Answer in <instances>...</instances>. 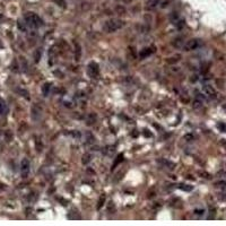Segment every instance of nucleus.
<instances>
[{
	"label": "nucleus",
	"instance_id": "obj_2",
	"mask_svg": "<svg viewBox=\"0 0 226 226\" xmlns=\"http://www.w3.org/2000/svg\"><path fill=\"white\" fill-rule=\"evenodd\" d=\"M24 19H25L26 25L31 28H39L43 25V21L41 19V17L39 15H36L35 12H32V11L26 12L24 15Z\"/></svg>",
	"mask_w": 226,
	"mask_h": 226
},
{
	"label": "nucleus",
	"instance_id": "obj_10",
	"mask_svg": "<svg viewBox=\"0 0 226 226\" xmlns=\"http://www.w3.org/2000/svg\"><path fill=\"white\" fill-rule=\"evenodd\" d=\"M50 88H51V84L50 83H45L43 86H42V93L44 96H48L49 93H50Z\"/></svg>",
	"mask_w": 226,
	"mask_h": 226
},
{
	"label": "nucleus",
	"instance_id": "obj_14",
	"mask_svg": "<svg viewBox=\"0 0 226 226\" xmlns=\"http://www.w3.org/2000/svg\"><path fill=\"white\" fill-rule=\"evenodd\" d=\"M178 188L181 190H184V191H191L192 190V186H188V184H179Z\"/></svg>",
	"mask_w": 226,
	"mask_h": 226
},
{
	"label": "nucleus",
	"instance_id": "obj_15",
	"mask_svg": "<svg viewBox=\"0 0 226 226\" xmlns=\"http://www.w3.org/2000/svg\"><path fill=\"white\" fill-rule=\"evenodd\" d=\"M53 1H54L59 7H61V8H66V7H67L66 0H53Z\"/></svg>",
	"mask_w": 226,
	"mask_h": 226
},
{
	"label": "nucleus",
	"instance_id": "obj_16",
	"mask_svg": "<svg viewBox=\"0 0 226 226\" xmlns=\"http://www.w3.org/2000/svg\"><path fill=\"white\" fill-rule=\"evenodd\" d=\"M104 203H105V196L103 194L101 198H100V200H98V205H97V209H101L102 208V206L104 205Z\"/></svg>",
	"mask_w": 226,
	"mask_h": 226
},
{
	"label": "nucleus",
	"instance_id": "obj_12",
	"mask_svg": "<svg viewBox=\"0 0 226 226\" xmlns=\"http://www.w3.org/2000/svg\"><path fill=\"white\" fill-rule=\"evenodd\" d=\"M203 106V97L200 98V97H197L194 101H193V107L194 109H200V107Z\"/></svg>",
	"mask_w": 226,
	"mask_h": 226
},
{
	"label": "nucleus",
	"instance_id": "obj_5",
	"mask_svg": "<svg viewBox=\"0 0 226 226\" xmlns=\"http://www.w3.org/2000/svg\"><path fill=\"white\" fill-rule=\"evenodd\" d=\"M100 73V68H98V65L96 62H90L88 65V75L93 78H96Z\"/></svg>",
	"mask_w": 226,
	"mask_h": 226
},
{
	"label": "nucleus",
	"instance_id": "obj_3",
	"mask_svg": "<svg viewBox=\"0 0 226 226\" xmlns=\"http://www.w3.org/2000/svg\"><path fill=\"white\" fill-rule=\"evenodd\" d=\"M200 45H201V41L199 39H191L186 41V43L183 45V49H184V51L197 50Z\"/></svg>",
	"mask_w": 226,
	"mask_h": 226
},
{
	"label": "nucleus",
	"instance_id": "obj_11",
	"mask_svg": "<svg viewBox=\"0 0 226 226\" xmlns=\"http://www.w3.org/2000/svg\"><path fill=\"white\" fill-rule=\"evenodd\" d=\"M182 40H183L182 37H178L172 42V44L174 45L175 48H183V41Z\"/></svg>",
	"mask_w": 226,
	"mask_h": 226
},
{
	"label": "nucleus",
	"instance_id": "obj_21",
	"mask_svg": "<svg viewBox=\"0 0 226 226\" xmlns=\"http://www.w3.org/2000/svg\"><path fill=\"white\" fill-rule=\"evenodd\" d=\"M225 109H226V105H225Z\"/></svg>",
	"mask_w": 226,
	"mask_h": 226
},
{
	"label": "nucleus",
	"instance_id": "obj_8",
	"mask_svg": "<svg viewBox=\"0 0 226 226\" xmlns=\"http://www.w3.org/2000/svg\"><path fill=\"white\" fill-rule=\"evenodd\" d=\"M7 113H8V106L6 102L2 98H0V115H5Z\"/></svg>",
	"mask_w": 226,
	"mask_h": 226
},
{
	"label": "nucleus",
	"instance_id": "obj_7",
	"mask_svg": "<svg viewBox=\"0 0 226 226\" xmlns=\"http://www.w3.org/2000/svg\"><path fill=\"white\" fill-rule=\"evenodd\" d=\"M159 5V0H147L146 1V9L147 10H153Z\"/></svg>",
	"mask_w": 226,
	"mask_h": 226
},
{
	"label": "nucleus",
	"instance_id": "obj_17",
	"mask_svg": "<svg viewBox=\"0 0 226 226\" xmlns=\"http://www.w3.org/2000/svg\"><path fill=\"white\" fill-rule=\"evenodd\" d=\"M90 162V154H85L83 156V164H87Z\"/></svg>",
	"mask_w": 226,
	"mask_h": 226
},
{
	"label": "nucleus",
	"instance_id": "obj_1",
	"mask_svg": "<svg viewBox=\"0 0 226 226\" xmlns=\"http://www.w3.org/2000/svg\"><path fill=\"white\" fill-rule=\"evenodd\" d=\"M124 26V22L120 18H111V19H107L106 22L104 23V31L106 33H114L119 31L120 28H122Z\"/></svg>",
	"mask_w": 226,
	"mask_h": 226
},
{
	"label": "nucleus",
	"instance_id": "obj_20",
	"mask_svg": "<svg viewBox=\"0 0 226 226\" xmlns=\"http://www.w3.org/2000/svg\"><path fill=\"white\" fill-rule=\"evenodd\" d=\"M128 1H131V0H128Z\"/></svg>",
	"mask_w": 226,
	"mask_h": 226
},
{
	"label": "nucleus",
	"instance_id": "obj_9",
	"mask_svg": "<svg viewBox=\"0 0 226 226\" xmlns=\"http://www.w3.org/2000/svg\"><path fill=\"white\" fill-rule=\"evenodd\" d=\"M153 53V50L152 49H142L140 51V53H139V56H140L141 59H144V58H146V56H150Z\"/></svg>",
	"mask_w": 226,
	"mask_h": 226
},
{
	"label": "nucleus",
	"instance_id": "obj_18",
	"mask_svg": "<svg viewBox=\"0 0 226 226\" xmlns=\"http://www.w3.org/2000/svg\"><path fill=\"white\" fill-rule=\"evenodd\" d=\"M26 23H22V22H18V28L19 29H22L23 32H25L26 31Z\"/></svg>",
	"mask_w": 226,
	"mask_h": 226
},
{
	"label": "nucleus",
	"instance_id": "obj_4",
	"mask_svg": "<svg viewBox=\"0 0 226 226\" xmlns=\"http://www.w3.org/2000/svg\"><path fill=\"white\" fill-rule=\"evenodd\" d=\"M31 171V163L27 158H23L21 162V173H22L23 178H27Z\"/></svg>",
	"mask_w": 226,
	"mask_h": 226
},
{
	"label": "nucleus",
	"instance_id": "obj_13",
	"mask_svg": "<svg viewBox=\"0 0 226 226\" xmlns=\"http://www.w3.org/2000/svg\"><path fill=\"white\" fill-rule=\"evenodd\" d=\"M180 58H181V56H179V54H176V56H174L167 58L166 62H167V63H175V62H178L179 60H180Z\"/></svg>",
	"mask_w": 226,
	"mask_h": 226
},
{
	"label": "nucleus",
	"instance_id": "obj_19",
	"mask_svg": "<svg viewBox=\"0 0 226 226\" xmlns=\"http://www.w3.org/2000/svg\"><path fill=\"white\" fill-rule=\"evenodd\" d=\"M203 211H205L203 209H201V210H194V213H196V214H197V215H201V216L203 215Z\"/></svg>",
	"mask_w": 226,
	"mask_h": 226
},
{
	"label": "nucleus",
	"instance_id": "obj_6",
	"mask_svg": "<svg viewBox=\"0 0 226 226\" xmlns=\"http://www.w3.org/2000/svg\"><path fill=\"white\" fill-rule=\"evenodd\" d=\"M203 92H205L206 95L210 96V97H216V90H215L214 87L210 86V85H205V86H203Z\"/></svg>",
	"mask_w": 226,
	"mask_h": 226
}]
</instances>
